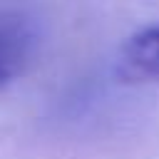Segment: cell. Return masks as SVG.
I'll use <instances>...</instances> for the list:
<instances>
[{
  "label": "cell",
  "instance_id": "6da1fadb",
  "mask_svg": "<svg viewBox=\"0 0 159 159\" xmlns=\"http://www.w3.org/2000/svg\"><path fill=\"white\" fill-rule=\"evenodd\" d=\"M117 75L124 82H159V25L124 40L117 55Z\"/></svg>",
  "mask_w": 159,
  "mask_h": 159
},
{
  "label": "cell",
  "instance_id": "7a4b0ae2",
  "mask_svg": "<svg viewBox=\"0 0 159 159\" xmlns=\"http://www.w3.org/2000/svg\"><path fill=\"white\" fill-rule=\"evenodd\" d=\"M30 32L25 25L2 22L0 25V87L17 77L30 57Z\"/></svg>",
  "mask_w": 159,
  "mask_h": 159
}]
</instances>
